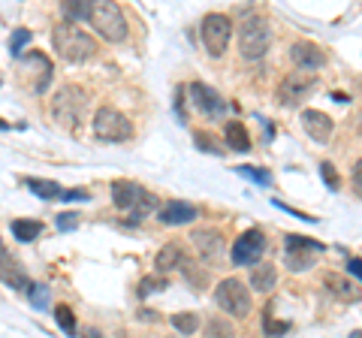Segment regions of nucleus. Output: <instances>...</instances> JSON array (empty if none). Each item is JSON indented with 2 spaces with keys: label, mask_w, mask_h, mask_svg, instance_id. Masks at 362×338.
Returning a JSON list of instances; mask_svg holds the SVG:
<instances>
[{
  "label": "nucleus",
  "mask_w": 362,
  "mask_h": 338,
  "mask_svg": "<svg viewBox=\"0 0 362 338\" xmlns=\"http://www.w3.org/2000/svg\"><path fill=\"white\" fill-rule=\"evenodd\" d=\"M52 40H54V49H58V54L64 61H70V64H85V61H90L97 54L94 37H88L85 30L73 28V21H64V25L54 28Z\"/></svg>",
  "instance_id": "f257e3e1"
},
{
  "label": "nucleus",
  "mask_w": 362,
  "mask_h": 338,
  "mask_svg": "<svg viewBox=\"0 0 362 338\" xmlns=\"http://www.w3.org/2000/svg\"><path fill=\"white\" fill-rule=\"evenodd\" d=\"M85 109H88V97L78 85H64L52 100V118L64 130H76V124L82 121Z\"/></svg>",
  "instance_id": "f03ea898"
},
{
  "label": "nucleus",
  "mask_w": 362,
  "mask_h": 338,
  "mask_svg": "<svg viewBox=\"0 0 362 338\" xmlns=\"http://www.w3.org/2000/svg\"><path fill=\"white\" fill-rule=\"evenodd\" d=\"M272 49V28L263 16H247L239 28V52L245 61H259Z\"/></svg>",
  "instance_id": "7ed1b4c3"
},
{
  "label": "nucleus",
  "mask_w": 362,
  "mask_h": 338,
  "mask_svg": "<svg viewBox=\"0 0 362 338\" xmlns=\"http://www.w3.org/2000/svg\"><path fill=\"white\" fill-rule=\"evenodd\" d=\"M90 25L97 28V33L109 42H121L127 37V21H124V13L118 4L112 0H94L90 4Z\"/></svg>",
  "instance_id": "20e7f679"
},
{
  "label": "nucleus",
  "mask_w": 362,
  "mask_h": 338,
  "mask_svg": "<svg viewBox=\"0 0 362 338\" xmlns=\"http://www.w3.org/2000/svg\"><path fill=\"white\" fill-rule=\"evenodd\" d=\"M214 302L230 317H247V311H251V293H247V284L239 278H223L214 287Z\"/></svg>",
  "instance_id": "39448f33"
},
{
  "label": "nucleus",
  "mask_w": 362,
  "mask_h": 338,
  "mask_svg": "<svg viewBox=\"0 0 362 338\" xmlns=\"http://www.w3.org/2000/svg\"><path fill=\"white\" fill-rule=\"evenodd\" d=\"M199 37H202V46H206V52L211 54V58H221V54L226 52V46H230V37H233L230 16L209 13L199 25Z\"/></svg>",
  "instance_id": "423d86ee"
},
{
  "label": "nucleus",
  "mask_w": 362,
  "mask_h": 338,
  "mask_svg": "<svg viewBox=\"0 0 362 338\" xmlns=\"http://www.w3.org/2000/svg\"><path fill=\"white\" fill-rule=\"evenodd\" d=\"M94 133L106 142H127L133 136V124L115 106H100L94 112Z\"/></svg>",
  "instance_id": "0eeeda50"
},
{
  "label": "nucleus",
  "mask_w": 362,
  "mask_h": 338,
  "mask_svg": "<svg viewBox=\"0 0 362 338\" xmlns=\"http://www.w3.org/2000/svg\"><path fill=\"white\" fill-rule=\"evenodd\" d=\"M266 254V235L259 230H245L233 245V263L235 266H257Z\"/></svg>",
  "instance_id": "6e6552de"
},
{
  "label": "nucleus",
  "mask_w": 362,
  "mask_h": 338,
  "mask_svg": "<svg viewBox=\"0 0 362 338\" xmlns=\"http://www.w3.org/2000/svg\"><path fill=\"white\" fill-rule=\"evenodd\" d=\"M311 88H314V76L296 70V73L284 76V82L278 85L275 97H278L281 106H296V103H302V100L311 94Z\"/></svg>",
  "instance_id": "1a4fd4ad"
},
{
  "label": "nucleus",
  "mask_w": 362,
  "mask_h": 338,
  "mask_svg": "<svg viewBox=\"0 0 362 338\" xmlns=\"http://www.w3.org/2000/svg\"><path fill=\"white\" fill-rule=\"evenodd\" d=\"M190 242L197 245V254L206 263H221L223 257H226V239H223L218 230H194Z\"/></svg>",
  "instance_id": "9d476101"
},
{
  "label": "nucleus",
  "mask_w": 362,
  "mask_h": 338,
  "mask_svg": "<svg viewBox=\"0 0 362 338\" xmlns=\"http://www.w3.org/2000/svg\"><path fill=\"white\" fill-rule=\"evenodd\" d=\"M190 97H194V106L202 112V115H209V118L226 115V100L214 91V88L202 85V82H194L190 85Z\"/></svg>",
  "instance_id": "9b49d317"
},
{
  "label": "nucleus",
  "mask_w": 362,
  "mask_h": 338,
  "mask_svg": "<svg viewBox=\"0 0 362 338\" xmlns=\"http://www.w3.org/2000/svg\"><path fill=\"white\" fill-rule=\"evenodd\" d=\"M21 70H25L28 76H33V91H37V94H42L45 88L52 85L54 70H52V61L45 58L42 52H30V54H25V61H21Z\"/></svg>",
  "instance_id": "f8f14e48"
},
{
  "label": "nucleus",
  "mask_w": 362,
  "mask_h": 338,
  "mask_svg": "<svg viewBox=\"0 0 362 338\" xmlns=\"http://www.w3.org/2000/svg\"><path fill=\"white\" fill-rule=\"evenodd\" d=\"M290 58H293V64H296L302 73H308V70H320V66L326 64V54H323V49L317 46V42H308V40L293 42Z\"/></svg>",
  "instance_id": "ddd939ff"
},
{
  "label": "nucleus",
  "mask_w": 362,
  "mask_h": 338,
  "mask_svg": "<svg viewBox=\"0 0 362 338\" xmlns=\"http://www.w3.org/2000/svg\"><path fill=\"white\" fill-rule=\"evenodd\" d=\"M302 127H305V133H308L314 142H329L335 124H332V118L326 115V112H320V109H305V112H302Z\"/></svg>",
  "instance_id": "4468645a"
},
{
  "label": "nucleus",
  "mask_w": 362,
  "mask_h": 338,
  "mask_svg": "<svg viewBox=\"0 0 362 338\" xmlns=\"http://www.w3.org/2000/svg\"><path fill=\"white\" fill-rule=\"evenodd\" d=\"M145 197V190L130 182V178H115L112 182V202H115V209H136V202Z\"/></svg>",
  "instance_id": "2eb2a0df"
},
{
  "label": "nucleus",
  "mask_w": 362,
  "mask_h": 338,
  "mask_svg": "<svg viewBox=\"0 0 362 338\" xmlns=\"http://www.w3.org/2000/svg\"><path fill=\"white\" fill-rule=\"evenodd\" d=\"M157 221L166 223V227H178V223H190L197 221V209L190 202H181V199H169L166 206L157 211Z\"/></svg>",
  "instance_id": "dca6fc26"
},
{
  "label": "nucleus",
  "mask_w": 362,
  "mask_h": 338,
  "mask_svg": "<svg viewBox=\"0 0 362 338\" xmlns=\"http://www.w3.org/2000/svg\"><path fill=\"white\" fill-rule=\"evenodd\" d=\"M154 266L160 269V272H173V269H187V251L181 247V242H169L163 245L160 251L154 257Z\"/></svg>",
  "instance_id": "f3484780"
},
{
  "label": "nucleus",
  "mask_w": 362,
  "mask_h": 338,
  "mask_svg": "<svg viewBox=\"0 0 362 338\" xmlns=\"http://www.w3.org/2000/svg\"><path fill=\"white\" fill-rule=\"evenodd\" d=\"M323 287L332 293L335 299H341V302H359L362 299V293H359V287L350 281L347 275H338V272H326V278H323Z\"/></svg>",
  "instance_id": "a211bd4d"
},
{
  "label": "nucleus",
  "mask_w": 362,
  "mask_h": 338,
  "mask_svg": "<svg viewBox=\"0 0 362 338\" xmlns=\"http://www.w3.org/2000/svg\"><path fill=\"white\" fill-rule=\"evenodd\" d=\"M275 284H278V266L263 263V266H254L251 269V287L257 293H269Z\"/></svg>",
  "instance_id": "6ab92c4d"
},
{
  "label": "nucleus",
  "mask_w": 362,
  "mask_h": 338,
  "mask_svg": "<svg viewBox=\"0 0 362 338\" xmlns=\"http://www.w3.org/2000/svg\"><path fill=\"white\" fill-rule=\"evenodd\" d=\"M314 254L317 251H311V247H287L284 263H287V269H293V272H305V269L314 266Z\"/></svg>",
  "instance_id": "aec40b11"
},
{
  "label": "nucleus",
  "mask_w": 362,
  "mask_h": 338,
  "mask_svg": "<svg viewBox=\"0 0 362 338\" xmlns=\"http://www.w3.org/2000/svg\"><path fill=\"white\" fill-rule=\"evenodd\" d=\"M226 145L233 151H251V136H247L242 121H230L226 124Z\"/></svg>",
  "instance_id": "412c9836"
},
{
  "label": "nucleus",
  "mask_w": 362,
  "mask_h": 338,
  "mask_svg": "<svg viewBox=\"0 0 362 338\" xmlns=\"http://www.w3.org/2000/svg\"><path fill=\"white\" fill-rule=\"evenodd\" d=\"M28 187L42 199H64V194H66L58 182H45V178H28Z\"/></svg>",
  "instance_id": "4be33fe9"
},
{
  "label": "nucleus",
  "mask_w": 362,
  "mask_h": 338,
  "mask_svg": "<svg viewBox=\"0 0 362 338\" xmlns=\"http://www.w3.org/2000/svg\"><path fill=\"white\" fill-rule=\"evenodd\" d=\"M202 338H235V330H233L230 320L211 317V320L206 323V330H202Z\"/></svg>",
  "instance_id": "5701e85b"
},
{
  "label": "nucleus",
  "mask_w": 362,
  "mask_h": 338,
  "mask_svg": "<svg viewBox=\"0 0 362 338\" xmlns=\"http://www.w3.org/2000/svg\"><path fill=\"white\" fill-rule=\"evenodd\" d=\"M40 233H42L40 221H13V235L18 242H33Z\"/></svg>",
  "instance_id": "b1692460"
},
{
  "label": "nucleus",
  "mask_w": 362,
  "mask_h": 338,
  "mask_svg": "<svg viewBox=\"0 0 362 338\" xmlns=\"http://www.w3.org/2000/svg\"><path fill=\"white\" fill-rule=\"evenodd\" d=\"M169 320H173L175 332H181V335H190V332L199 330V317L194 311H181V314H175V317H169Z\"/></svg>",
  "instance_id": "393cba45"
},
{
  "label": "nucleus",
  "mask_w": 362,
  "mask_h": 338,
  "mask_svg": "<svg viewBox=\"0 0 362 338\" xmlns=\"http://www.w3.org/2000/svg\"><path fill=\"white\" fill-rule=\"evenodd\" d=\"M166 287H169L166 278H160V275H145V278L139 281V296L148 299V296H154V293H163Z\"/></svg>",
  "instance_id": "a878e982"
},
{
  "label": "nucleus",
  "mask_w": 362,
  "mask_h": 338,
  "mask_svg": "<svg viewBox=\"0 0 362 338\" xmlns=\"http://www.w3.org/2000/svg\"><path fill=\"white\" fill-rule=\"evenodd\" d=\"M61 9L70 21H90V4H82V0H66Z\"/></svg>",
  "instance_id": "bb28decb"
},
{
  "label": "nucleus",
  "mask_w": 362,
  "mask_h": 338,
  "mask_svg": "<svg viewBox=\"0 0 362 338\" xmlns=\"http://www.w3.org/2000/svg\"><path fill=\"white\" fill-rule=\"evenodd\" d=\"M154 209H157V197H151L148 190H145V197H142L139 202H136V209H133V215L127 218V223H133V227H136V223H139L145 215H151Z\"/></svg>",
  "instance_id": "cd10ccee"
},
{
  "label": "nucleus",
  "mask_w": 362,
  "mask_h": 338,
  "mask_svg": "<svg viewBox=\"0 0 362 338\" xmlns=\"http://www.w3.org/2000/svg\"><path fill=\"white\" fill-rule=\"evenodd\" d=\"M54 317H58V326L66 335H76V314L70 305H58L54 308Z\"/></svg>",
  "instance_id": "c85d7f7f"
},
{
  "label": "nucleus",
  "mask_w": 362,
  "mask_h": 338,
  "mask_svg": "<svg viewBox=\"0 0 362 338\" xmlns=\"http://www.w3.org/2000/svg\"><path fill=\"white\" fill-rule=\"evenodd\" d=\"M194 139H197V145H199V151H209V154H221V151H223L211 133H197Z\"/></svg>",
  "instance_id": "c756f323"
},
{
  "label": "nucleus",
  "mask_w": 362,
  "mask_h": 338,
  "mask_svg": "<svg viewBox=\"0 0 362 338\" xmlns=\"http://www.w3.org/2000/svg\"><path fill=\"white\" fill-rule=\"evenodd\" d=\"M287 247H311V251H323V242L317 239H302V235H287Z\"/></svg>",
  "instance_id": "7c9ffc66"
},
{
  "label": "nucleus",
  "mask_w": 362,
  "mask_h": 338,
  "mask_svg": "<svg viewBox=\"0 0 362 338\" xmlns=\"http://www.w3.org/2000/svg\"><path fill=\"white\" fill-rule=\"evenodd\" d=\"M239 173L247 175V178H254L257 185H269L272 182V175L266 173V169H254V166H239Z\"/></svg>",
  "instance_id": "2f4dec72"
},
{
  "label": "nucleus",
  "mask_w": 362,
  "mask_h": 338,
  "mask_svg": "<svg viewBox=\"0 0 362 338\" xmlns=\"http://www.w3.org/2000/svg\"><path fill=\"white\" fill-rule=\"evenodd\" d=\"M25 42H30V30L18 28L13 33V40H9V49H13V54H21V46H25Z\"/></svg>",
  "instance_id": "473e14b6"
},
{
  "label": "nucleus",
  "mask_w": 362,
  "mask_h": 338,
  "mask_svg": "<svg viewBox=\"0 0 362 338\" xmlns=\"http://www.w3.org/2000/svg\"><path fill=\"white\" fill-rule=\"evenodd\" d=\"M350 187H354L356 197H362V157L354 163V169H350Z\"/></svg>",
  "instance_id": "72a5a7b5"
},
{
  "label": "nucleus",
  "mask_w": 362,
  "mask_h": 338,
  "mask_svg": "<svg viewBox=\"0 0 362 338\" xmlns=\"http://www.w3.org/2000/svg\"><path fill=\"white\" fill-rule=\"evenodd\" d=\"M320 173H323V182L329 185L332 190L341 187V182H338V175H335V166H332V163H326V161H323V163H320Z\"/></svg>",
  "instance_id": "f704fd0d"
},
{
  "label": "nucleus",
  "mask_w": 362,
  "mask_h": 338,
  "mask_svg": "<svg viewBox=\"0 0 362 338\" xmlns=\"http://www.w3.org/2000/svg\"><path fill=\"white\" fill-rule=\"evenodd\" d=\"M30 302L37 308H45V305H49V290H45V287H30Z\"/></svg>",
  "instance_id": "c9c22d12"
},
{
  "label": "nucleus",
  "mask_w": 362,
  "mask_h": 338,
  "mask_svg": "<svg viewBox=\"0 0 362 338\" xmlns=\"http://www.w3.org/2000/svg\"><path fill=\"white\" fill-rule=\"evenodd\" d=\"M76 227H78V215H76V211L58 215V230H76Z\"/></svg>",
  "instance_id": "e433bc0d"
},
{
  "label": "nucleus",
  "mask_w": 362,
  "mask_h": 338,
  "mask_svg": "<svg viewBox=\"0 0 362 338\" xmlns=\"http://www.w3.org/2000/svg\"><path fill=\"white\" fill-rule=\"evenodd\" d=\"M263 330H266V335H272V338H278V335H284L287 332V323H275L272 317H266V323H263Z\"/></svg>",
  "instance_id": "4c0bfd02"
},
{
  "label": "nucleus",
  "mask_w": 362,
  "mask_h": 338,
  "mask_svg": "<svg viewBox=\"0 0 362 338\" xmlns=\"http://www.w3.org/2000/svg\"><path fill=\"white\" fill-rule=\"evenodd\" d=\"M347 269H350V275H356V278L362 281V260H356V257H350V263H347Z\"/></svg>",
  "instance_id": "58836bf2"
},
{
  "label": "nucleus",
  "mask_w": 362,
  "mask_h": 338,
  "mask_svg": "<svg viewBox=\"0 0 362 338\" xmlns=\"http://www.w3.org/2000/svg\"><path fill=\"white\" fill-rule=\"evenodd\" d=\"M64 199H90V197H88V190H66Z\"/></svg>",
  "instance_id": "ea45409f"
},
{
  "label": "nucleus",
  "mask_w": 362,
  "mask_h": 338,
  "mask_svg": "<svg viewBox=\"0 0 362 338\" xmlns=\"http://www.w3.org/2000/svg\"><path fill=\"white\" fill-rule=\"evenodd\" d=\"M9 260H13V257L6 254V247H4V239H0V266H6Z\"/></svg>",
  "instance_id": "a19ab883"
},
{
  "label": "nucleus",
  "mask_w": 362,
  "mask_h": 338,
  "mask_svg": "<svg viewBox=\"0 0 362 338\" xmlns=\"http://www.w3.org/2000/svg\"><path fill=\"white\" fill-rule=\"evenodd\" d=\"M139 317H142V320H157V314H154V311H142Z\"/></svg>",
  "instance_id": "79ce46f5"
},
{
  "label": "nucleus",
  "mask_w": 362,
  "mask_h": 338,
  "mask_svg": "<svg viewBox=\"0 0 362 338\" xmlns=\"http://www.w3.org/2000/svg\"><path fill=\"white\" fill-rule=\"evenodd\" d=\"M6 127H9V124H6L4 118H0V130H6Z\"/></svg>",
  "instance_id": "37998d69"
},
{
  "label": "nucleus",
  "mask_w": 362,
  "mask_h": 338,
  "mask_svg": "<svg viewBox=\"0 0 362 338\" xmlns=\"http://www.w3.org/2000/svg\"><path fill=\"white\" fill-rule=\"evenodd\" d=\"M350 338H362V332H359V330H356V332H350Z\"/></svg>",
  "instance_id": "c03bdc74"
}]
</instances>
